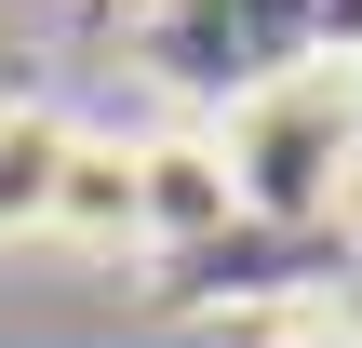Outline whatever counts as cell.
<instances>
[{"instance_id": "obj_1", "label": "cell", "mask_w": 362, "mask_h": 348, "mask_svg": "<svg viewBox=\"0 0 362 348\" xmlns=\"http://www.w3.org/2000/svg\"><path fill=\"white\" fill-rule=\"evenodd\" d=\"M215 148H228L242 215H269V228H322V215L349 201V174H362V67H349V54H296V67H269V80L215 121Z\"/></svg>"}, {"instance_id": "obj_2", "label": "cell", "mask_w": 362, "mask_h": 348, "mask_svg": "<svg viewBox=\"0 0 362 348\" xmlns=\"http://www.w3.org/2000/svg\"><path fill=\"white\" fill-rule=\"evenodd\" d=\"M228 215H242V188H228V148H215V121L134 134V241H215Z\"/></svg>"}, {"instance_id": "obj_4", "label": "cell", "mask_w": 362, "mask_h": 348, "mask_svg": "<svg viewBox=\"0 0 362 348\" xmlns=\"http://www.w3.org/2000/svg\"><path fill=\"white\" fill-rule=\"evenodd\" d=\"M54 241H94V255H121V241H134V134H81V148H67Z\"/></svg>"}, {"instance_id": "obj_5", "label": "cell", "mask_w": 362, "mask_h": 348, "mask_svg": "<svg viewBox=\"0 0 362 348\" xmlns=\"http://www.w3.org/2000/svg\"><path fill=\"white\" fill-rule=\"evenodd\" d=\"M269 348H362V322H336V308H296V322H269Z\"/></svg>"}, {"instance_id": "obj_3", "label": "cell", "mask_w": 362, "mask_h": 348, "mask_svg": "<svg viewBox=\"0 0 362 348\" xmlns=\"http://www.w3.org/2000/svg\"><path fill=\"white\" fill-rule=\"evenodd\" d=\"M67 148H81V121H67V107H40V94H13V107H0V255H13V241H54Z\"/></svg>"}]
</instances>
